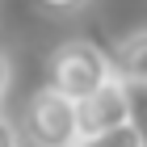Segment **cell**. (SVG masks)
I'll return each instance as SVG.
<instances>
[{
	"mask_svg": "<svg viewBox=\"0 0 147 147\" xmlns=\"http://www.w3.org/2000/svg\"><path fill=\"white\" fill-rule=\"evenodd\" d=\"M25 139L34 147H71L80 139L76 101L59 92L55 84H42L25 105Z\"/></svg>",
	"mask_w": 147,
	"mask_h": 147,
	"instance_id": "cell-1",
	"label": "cell"
},
{
	"mask_svg": "<svg viewBox=\"0 0 147 147\" xmlns=\"http://www.w3.org/2000/svg\"><path fill=\"white\" fill-rule=\"evenodd\" d=\"M9 80H13V67H9V55L0 51V101H4V92H9Z\"/></svg>",
	"mask_w": 147,
	"mask_h": 147,
	"instance_id": "cell-9",
	"label": "cell"
},
{
	"mask_svg": "<svg viewBox=\"0 0 147 147\" xmlns=\"http://www.w3.org/2000/svg\"><path fill=\"white\" fill-rule=\"evenodd\" d=\"M122 122H126V80L113 71L109 80H101L92 92H84L76 101V126H80V139H88V135H105Z\"/></svg>",
	"mask_w": 147,
	"mask_h": 147,
	"instance_id": "cell-3",
	"label": "cell"
},
{
	"mask_svg": "<svg viewBox=\"0 0 147 147\" xmlns=\"http://www.w3.org/2000/svg\"><path fill=\"white\" fill-rule=\"evenodd\" d=\"M42 9H51V13H71V9H80L84 0H38Z\"/></svg>",
	"mask_w": 147,
	"mask_h": 147,
	"instance_id": "cell-8",
	"label": "cell"
},
{
	"mask_svg": "<svg viewBox=\"0 0 147 147\" xmlns=\"http://www.w3.org/2000/svg\"><path fill=\"white\" fill-rule=\"evenodd\" d=\"M126 122L139 135V143L147 147V80H126Z\"/></svg>",
	"mask_w": 147,
	"mask_h": 147,
	"instance_id": "cell-5",
	"label": "cell"
},
{
	"mask_svg": "<svg viewBox=\"0 0 147 147\" xmlns=\"http://www.w3.org/2000/svg\"><path fill=\"white\" fill-rule=\"evenodd\" d=\"M0 147H21V135L13 130V122L0 113Z\"/></svg>",
	"mask_w": 147,
	"mask_h": 147,
	"instance_id": "cell-7",
	"label": "cell"
},
{
	"mask_svg": "<svg viewBox=\"0 0 147 147\" xmlns=\"http://www.w3.org/2000/svg\"><path fill=\"white\" fill-rule=\"evenodd\" d=\"M71 147H143V143H139V135L130 130V122H122V126H113V130H105V135L76 139Z\"/></svg>",
	"mask_w": 147,
	"mask_h": 147,
	"instance_id": "cell-6",
	"label": "cell"
},
{
	"mask_svg": "<svg viewBox=\"0 0 147 147\" xmlns=\"http://www.w3.org/2000/svg\"><path fill=\"white\" fill-rule=\"evenodd\" d=\"M46 67H51V84L67 92L71 101H80L84 92H92L101 80L113 76V59H105V51L92 42H63Z\"/></svg>",
	"mask_w": 147,
	"mask_h": 147,
	"instance_id": "cell-2",
	"label": "cell"
},
{
	"mask_svg": "<svg viewBox=\"0 0 147 147\" xmlns=\"http://www.w3.org/2000/svg\"><path fill=\"white\" fill-rule=\"evenodd\" d=\"M113 71L126 76V80H147V30L130 34L113 51Z\"/></svg>",
	"mask_w": 147,
	"mask_h": 147,
	"instance_id": "cell-4",
	"label": "cell"
}]
</instances>
